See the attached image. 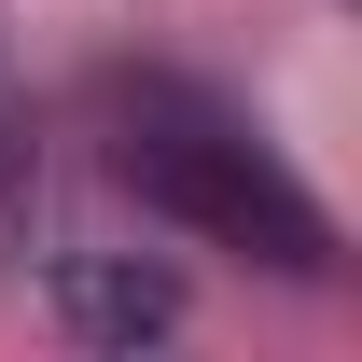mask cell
Segmentation results:
<instances>
[{
    "label": "cell",
    "instance_id": "1",
    "mask_svg": "<svg viewBox=\"0 0 362 362\" xmlns=\"http://www.w3.org/2000/svg\"><path fill=\"white\" fill-rule=\"evenodd\" d=\"M112 181H126L139 209H168L181 237L237 251V265H279V279H334L349 265V251H334V209H320L209 84H181V70H126V84H112Z\"/></svg>",
    "mask_w": 362,
    "mask_h": 362
},
{
    "label": "cell",
    "instance_id": "2",
    "mask_svg": "<svg viewBox=\"0 0 362 362\" xmlns=\"http://www.w3.org/2000/svg\"><path fill=\"white\" fill-rule=\"evenodd\" d=\"M56 320L84 334V349H153V334H181V279L153 265V251H56Z\"/></svg>",
    "mask_w": 362,
    "mask_h": 362
}]
</instances>
